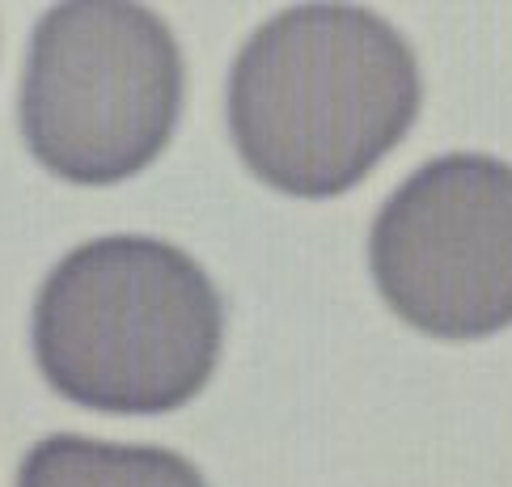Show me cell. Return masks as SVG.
<instances>
[{
    "label": "cell",
    "mask_w": 512,
    "mask_h": 487,
    "mask_svg": "<svg viewBox=\"0 0 512 487\" xmlns=\"http://www.w3.org/2000/svg\"><path fill=\"white\" fill-rule=\"evenodd\" d=\"M377 293L436 339H483L512 322V166L449 153L402 183L373 221Z\"/></svg>",
    "instance_id": "cell-4"
},
{
    "label": "cell",
    "mask_w": 512,
    "mask_h": 487,
    "mask_svg": "<svg viewBox=\"0 0 512 487\" xmlns=\"http://www.w3.org/2000/svg\"><path fill=\"white\" fill-rule=\"evenodd\" d=\"M17 487H208L195 466L161 445L47 437L22 458Z\"/></svg>",
    "instance_id": "cell-5"
},
{
    "label": "cell",
    "mask_w": 512,
    "mask_h": 487,
    "mask_svg": "<svg viewBox=\"0 0 512 487\" xmlns=\"http://www.w3.org/2000/svg\"><path fill=\"white\" fill-rule=\"evenodd\" d=\"M221 335L225 305L204 267L136 233L68 250L34 301V360L51 390L111 416H161L195 399Z\"/></svg>",
    "instance_id": "cell-2"
},
{
    "label": "cell",
    "mask_w": 512,
    "mask_h": 487,
    "mask_svg": "<svg viewBox=\"0 0 512 487\" xmlns=\"http://www.w3.org/2000/svg\"><path fill=\"white\" fill-rule=\"evenodd\" d=\"M17 111L26 149L51 174L81 187L123 183L174 136L182 51L144 5H56L34 26Z\"/></svg>",
    "instance_id": "cell-3"
},
{
    "label": "cell",
    "mask_w": 512,
    "mask_h": 487,
    "mask_svg": "<svg viewBox=\"0 0 512 487\" xmlns=\"http://www.w3.org/2000/svg\"><path fill=\"white\" fill-rule=\"evenodd\" d=\"M419 111L402 34L356 5H297L259 26L229 72V132L267 187L322 200L356 187Z\"/></svg>",
    "instance_id": "cell-1"
}]
</instances>
